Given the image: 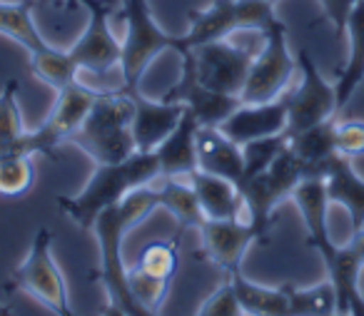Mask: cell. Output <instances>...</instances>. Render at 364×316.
Masks as SVG:
<instances>
[{"label":"cell","instance_id":"6da1fadb","mask_svg":"<svg viewBox=\"0 0 364 316\" xmlns=\"http://www.w3.org/2000/svg\"><path fill=\"white\" fill-rule=\"evenodd\" d=\"M160 205L157 200L155 185H142L132 190L125 200L117 205L107 207L100 212L92 224V231L100 244V271L97 279L105 286L107 294V314H122V316H145L137 301L130 294V284H127V266L122 261V239L125 234L150 214L155 207Z\"/></svg>","mask_w":364,"mask_h":316},{"label":"cell","instance_id":"7a4b0ae2","mask_svg":"<svg viewBox=\"0 0 364 316\" xmlns=\"http://www.w3.org/2000/svg\"><path fill=\"white\" fill-rule=\"evenodd\" d=\"M160 177V162L155 152H132L127 160L97 165L90 182L77 197H58V207L82 229H92L97 214L125 200L132 190L150 185Z\"/></svg>","mask_w":364,"mask_h":316},{"label":"cell","instance_id":"3957f363","mask_svg":"<svg viewBox=\"0 0 364 316\" xmlns=\"http://www.w3.org/2000/svg\"><path fill=\"white\" fill-rule=\"evenodd\" d=\"M132 115H135L132 97L122 87L100 92L82 125L70 135V142L87 152L97 165L127 160L132 152H137L135 135H132Z\"/></svg>","mask_w":364,"mask_h":316},{"label":"cell","instance_id":"277c9868","mask_svg":"<svg viewBox=\"0 0 364 316\" xmlns=\"http://www.w3.org/2000/svg\"><path fill=\"white\" fill-rule=\"evenodd\" d=\"M274 18L272 0H215L205 11L188 13L190 28L182 38H175V50L223 40L237 31L262 33Z\"/></svg>","mask_w":364,"mask_h":316},{"label":"cell","instance_id":"5b68a950","mask_svg":"<svg viewBox=\"0 0 364 316\" xmlns=\"http://www.w3.org/2000/svg\"><path fill=\"white\" fill-rule=\"evenodd\" d=\"M302 180L304 167L287 145L267 170L255 177H247L240 185V192H242L245 200V214H247L250 224L257 229L259 244H269V227H272L274 207L284 197H292V190Z\"/></svg>","mask_w":364,"mask_h":316},{"label":"cell","instance_id":"8992f818","mask_svg":"<svg viewBox=\"0 0 364 316\" xmlns=\"http://www.w3.org/2000/svg\"><path fill=\"white\" fill-rule=\"evenodd\" d=\"M50 244H53L50 229L41 227L38 234L33 236V244L26 261L8 279L6 291L8 294H13V291H28L33 299H38L53 314L70 316L73 309H70V299H68V286L60 269H58V264L53 261Z\"/></svg>","mask_w":364,"mask_h":316},{"label":"cell","instance_id":"52a82bcc","mask_svg":"<svg viewBox=\"0 0 364 316\" xmlns=\"http://www.w3.org/2000/svg\"><path fill=\"white\" fill-rule=\"evenodd\" d=\"M294 70H297V60L289 55L287 26L279 18H274L262 31V48L255 55L240 100L247 105L277 100L279 95H284Z\"/></svg>","mask_w":364,"mask_h":316},{"label":"cell","instance_id":"ba28073f","mask_svg":"<svg viewBox=\"0 0 364 316\" xmlns=\"http://www.w3.org/2000/svg\"><path fill=\"white\" fill-rule=\"evenodd\" d=\"M97 95L100 92L90 90V87L80 85V82L63 87L58 92V102L50 115H48V120L38 130L26 132L21 137V142L16 145V152H23V155H46L50 160H58V145L63 140H70L73 132L82 125L92 102L97 100Z\"/></svg>","mask_w":364,"mask_h":316},{"label":"cell","instance_id":"9c48e42d","mask_svg":"<svg viewBox=\"0 0 364 316\" xmlns=\"http://www.w3.org/2000/svg\"><path fill=\"white\" fill-rule=\"evenodd\" d=\"M122 16H125L127 26L120 62L122 85L137 87L150 62L167 48H175V38L160 31V26L152 21L147 0H122Z\"/></svg>","mask_w":364,"mask_h":316},{"label":"cell","instance_id":"30bf717a","mask_svg":"<svg viewBox=\"0 0 364 316\" xmlns=\"http://www.w3.org/2000/svg\"><path fill=\"white\" fill-rule=\"evenodd\" d=\"M297 67L302 70V82L287 92L289 102V120H287V137L314 127L324 120H332L337 115V90L332 82H327L314 65L307 48H299Z\"/></svg>","mask_w":364,"mask_h":316},{"label":"cell","instance_id":"8fae6325","mask_svg":"<svg viewBox=\"0 0 364 316\" xmlns=\"http://www.w3.org/2000/svg\"><path fill=\"white\" fill-rule=\"evenodd\" d=\"M177 53H180V58H182V75H180V80H177V85H172L170 90L162 95V100L185 105V110L193 112L200 125L218 127L220 122H225L237 110L242 100L205 85L198 75L195 53L190 50V48H180Z\"/></svg>","mask_w":364,"mask_h":316},{"label":"cell","instance_id":"7c38bea8","mask_svg":"<svg viewBox=\"0 0 364 316\" xmlns=\"http://www.w3.org/2000/svg\"><path fill=\"white\" fill-rule=\"evenodd\" d=\"M259 48L235 45L228 38H223V40L205 43V45L190 48V50L195 53L198 75L205 85L218 92H225V95L240 97Z\"/></svg>","mask_w":364,"mask_h":316},{"label":"cell","instance_id":"4fadbf2b","mask_svg":"<svg viewBox=\"0 0 364 316\" xmlns=\"http://www.w3.org/2000/svg\"><path fill=\"white\" fill-rule=\"evenodd\" d=\"M117 0H90L85 6L87 28L77 43L70 48V58L80 70L107 75L110 70L120 67L122 62V43L110 31V11Z\"/></svg>","mask_w":364,"mask_h":316},{"label":"cell","instance_id":"5bb4252c","mask_svg":"<svg viewBox=\"0 0 364 316\" xmlns=\"http://www.w3.org/2000/svg\"><path fill=\"white\" fill-rule=\"evenodd\" d=\"M203 254L228 274L240 269L250 244L259 241L257 229L247 219H208L200 227Z\"/></svg>","mask_w":364,"mask_h":316},{"label":"cell","instance_id":"9a60e30c","mask_svg":"<svg viewBox=\"0 0 364 316\" xmlns=\"http://www.w3.org/2000/svg\"><path fill=\"white\" fill-rule=\"evenodd\" d=\"M289 120V102L287 95H279L277 100L269 102H257V105H247L240 102V107L228 117L225 122H220V130L235 140L237 145L245 142L259 140V137L279 135L287 130Z\"/></svg>","mask_w":364,"mask_h":316},{"label":"cell","instance_id":"2e32d148","mask_svg":"<svg viewBox=\"0 0 364 316\" xmlns=\"http://www.w3.org/2000/svg\"><path fill=\"white\" fill-rule=\"evenodd\" d=\"M122 90L132 97V135H135V147L140 152H155V147L177 127L180 117L185 115V105L177 102H155L147 100L137 87H125Z\"/></svg>","mask_w":364,"mask_h":316},{"label":"cell","instance_id":"e0dca14e","mask_svg":"<svg viewBox=\"0 0 364 316\" xmlns=\"http://www.w3.org/2000/svg\"><path fill=\"white\" fill-rule=\"evenodd\" d=\"M198 170L242 185L245 180V157L242 145L230 140L220 127H198Z\"/></svg>","mask_w":364,"mask_h":316},{"label":"cell","instance_id":"ac0fdd59","mask_svg":"<svg viewBox=\"0 0 364 316\" xmlns=\"http://www.w3.org/2000/svg\"><path fill=\"white\" fill-rule=\"evenodd\" d=\"M327 266V279L332 281L337 294V314L364 316V294L359 289V271L364 264L357 259L349 246L332 244L324 254H319Z\"/></svg>","mask_w":364,"mask_h":316},{"label":"cell","instance_id":"d6986e66","mask_svg":"<svg viewBox=\"0 0 364 316\" xmlns=\"http://www.w3.org/2000/svg\"><path fill=\"white\" fill-rule=\"evenodd\" d=\"M198 117L185 110L175 130L155 147L162 177H190L198 170Z\"/></svg>","mask_w":364,"mask_h":316},{"label":"cell","instance_id":"ffe728a7","mask_svg":"<svg viewBox=\"0 0 364 316\" xmlns=\"http://www.w3.org/2000/svg\"><path fill=\"white\" fill-rule=\"evenodd\" d=\"M292 200L297 205L299 214L307 227V244L312 246L317 254H324L329 246L334 244L332 236L327 231V185L322 177H304L297 187L292 190Z\"/></svg>","mask_w":364,"mask_h":316},{"label":"cell","instance_id":"44dd1931","mask_svg":"<svg viewBox=\"0 0 364 316\" xmlns=\"http://www.w3.org/2000/svg\"><path fill=\"white\" fill-rule=\"evenodd\" d=\"M327 197L334 205H342L349 212L352 231L364 227V180L354 172L352 160L334 152L324 167Z\"/></svg>","mask_w":364,"mask_h":316},{"label":"cell","instance_id":"7402d4cb","mask_svg":"<svg viewBox=\"0 0 364 316\" xmlns=\"http://www.w3.org/2000/svg\"><path fill=\"white\" fill-rule=\"evenodd\" d=\"M152 185H155V190H157L160 207H165L177 219V224H180L177 234H185V229H200V227L208 222L190 177H162L160 175Z\"/></svg>","mask_w":364,"mask_h":316},{"label":"cell","instance_id":"603a6c76","mask_svg":"<svg viewBox=\"0 0 364 316\" xmlns=\"http://www.w3.org/2000/svg\"><path fill=\"white\" fill-rule=\"evenodd\" d=\"M190 182L198 192L200 205H203L208 219H242L245 200L235 182L203 170H195L190 175Z\"/></svg>","mask_w":364,"mask_h":316},{"label":"cell","instance_id":"cb8c5ba5","mask_svg":"<svg viewBox=\"0 0 364 316\" xmlns=\"http://www.w3.org/2000/svg\"><path fill=\"white\" fill-rule=\"evenodd\" d=\"M289 150L299 157L304 167V177H322L327 160L337 152V120H324L314 127L289 137Z\"/></svg>","mask_w":364,"mask_h":316},{"label":"cell","instance_id":"d4e9b609","mask_svg":"<svg viewBox=\"0 0 364 316\" xmlns=\"http://www.w3.org/2000/svg\"><path fill=\"white\" fill-rule=\"evenodd\" d=\"M347 36H349V58L344 67L337 70V110H344L357 87L364 80V0H357L347 21Z\"/></svg>","mask_w":364,"mask_h":316},{"label":"cell","instance_id":"484cf974","mask_svg":"<svg viewBox=\"0 0 364 316\" xmlns=\"http://www.w3.org/2000/svg\"><path fill=\"white\" fill-rule=\"evenodd\" d=\"M235 284L237 291L240 306H242V314L252 316H289V296L287 289L279 286V289H267V286H257L250 279H245L242 271H232L228 274Z\"/></svg>","mask_w":364,"mask_h":316},{"label":"cell","instance_id":"4316f807","mask_svg":"<svg viewBox=\"0 0 364 316\" xmlns=\"http://www.w3.org/2000/svg\"><path fill=\"white\" fill-rule=\"evenodd\" d=\"M33 11H36V0L0 3V33L18 40L28 53H36L48 45L38 33V26L33 23Z\"/></svg>","mask_w":364,"mask_h":316},{"label":"cell","instance_id":"83f0119b","mask_svg":"<svg viewBox=\"0 0 364 316\" xmlns=\"http://www.w3.org/2000/svg\"><path fill=\"white\" fill-rule=\"evenodd\" d=\"M31 72L43 80L46 85L55 87L58 92L63 87L77 82V72L80 67L75 65V60L70 58V53L55 50L53 45H46L41 50L31 53Z\"/></svg>","mask_w":364,"mask_h":316},{"label":"cell","instance_id":"f1b7e54d","mask_svg":"<svg viewBox=\"0 0 364 316\" xmlns=\"http://www.w3.org/2000/svg\"><path fill=\"white\" fill-rule=\"evenodd\" d=\"M289 296V316H332L337 314V294L332 281L309 286V289H294L284 284Z\"/></svg>","mask_w":364,"mask_h":316},{"label":"cell","instance_id":"f546056e","mask_svg":"<svg viewBox=\"0 0 364 316\" xmlns=\"http://www.w3.org/2000/svg\"><path fill=\"white\" fill-rule=\"evenodd\" d=\"M31 157L33 155H23V152L0 155V195L16 200L31 192L36 182V165Z\"/></svg>","mask_w":364,"mask_h":316},{"label":"cell","instance_id":"4dcf8cb0","mask_svg":"<svg viewBox=\"0 0 364 316\" xmlns=\"http://www.w3.org/2000/svg\"><path fill=\"white\" fill-rule=\"evenodd\" d=\"M26 135L21 107H18V80H8L0 92V155L16 152V145Z\"/></svg>","mask_w":364,"mask_h":316},{"label":"cell","instance_id":"1f68e13d","mask_svg":"<svg viewBox=\"0 0 364 316\" xmlns=\"http://www.w3.org/2000/svg\"><path fill=\"white\" fill-rule=\"evenodd\" d=\"M127 284H130L132 299L137 301V306H140L145 316L157 314L167 291H170V279H157V276L142 271L140 266L127 269Z\"/></svg>","mask_w":364,"mask_h":316},{"label":"cell","instance_id":"d6a6232c","mask_svg":"<svg viewBox=\"0 0 364 316\" xmlns=\"http://www.w3.org/2000/svg\"><path fill=\"white\" fill-rule=\"evenodd\" d=\"M182 234H175L172 241L165 239H155L147 241L140 251V259H137V266L147 274L157 276V279H170L177 271V241H180Z\"/></svg>","mask_w":364,"mask_h":316},{"label":"cell","instance_id":"836d02e7","mask_svg":"<svg viewBox=\"0 0 364 316\" xmlns=\"http://www.w3.org/2000/svg\"><path fill=\"white\" fill-rule=\"evenodd\" d=\"M287 142H289L287 132H279V135H269V137H259V140H252V142H245V145H242L245 180L267 170V167L279 157V152L287 147Z\"/></svg>","mask_w":364,"mask_h":316},{"label":"cell","instance_id":"e575fe53","mask_svg":"<svg viewBox=\"0 0 364 316\" xmlns=\"http://www.w3.org/2000/svg\"><path fill=\"white\" fill-rule=\"evenodd\" d=\"M198 314H203V316H237V314H242L237 291H235V284H232L230 276H228V284H223L215 294H210L208 299L203 301V306L198 309Z\"/></svg>","mask_w":364,"mask_h":316},{"label":"cell","instance_id":"d590c367","mask_svg":"<svg viewBox=\"0 0 364 316\" xmlns=\"http://www.w3.org/2000/svg\"><path fill=\"white\" fill-rule=\"evenodd\" d=\"M337 152L349 160L364 155V122L344 120L337 122Z\"/></svg>","mask_w":364,"mask_h":316},{"label":"cell","instance_id":"8d00e7d4","mask_svg":"<svg viewBox=\"0 0 364 316\" xmlns=\"http://www.w3.org/2000/svg\"><path fill=\"white\" fill-rule=\"evenodd\" d=\"M319 6H322L324 18L334 26V38L339 40L347 33L349 13L357 6V0H319Z\"/></svg>","mask_w":364,"mask_h":316},{"label":"cell","instance_id":"74e56055","mask_svg":"<svg viewBox=\"0 0 364 316\" xmlns=\"http://www.w3.org/2000/svg\"><path fill=\"white\" fill-rule=\"evenodd\" d=\"M347 246L354 251V254H357V259L364 264V227H362V229H354L352 231V239H349Z\"/></svg>","mask_w":364,"mask_h":316},{"label":"cell","instance_id":"f35d334b","mask_svg":"<svg viewBox=\"0 0 364 316\" xmlns=\"http://www.w3.org/2000/svg\"><path fill=\"white\" fill-rule=\"evenodd\" d=\"M65 3H70V6H82V8H85L87 3H90V0H65Z\"/></svg>","mask_w":364,"mask_h":316},{"label":"cell","instance_id":"ab89813d","mask_svg":"<svg viewBox=\"0 0 364 316\" xmlns=\"http://www.w3.org/2000/svg\"><path fill=\"white\" fill-rule=\"evenodd\" d=\"M0 314H8V309H0Z\"/></svg>","mask_w":364,"mask_h":316},{"label":"cell","instance_id":"60d3db41","mask_svg":"<svg viewBox=\"0 0 364 316\" xmlns=\"http://www.w3.org/2000/svg\"><path fill=\"white\" fill-rule=\"evenodd\" d=\"M272 3H274V0H272Z\"/></svg>","mask_w":364,"mask_h":316}]
</instances>
